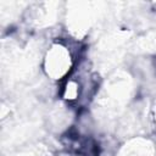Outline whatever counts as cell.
<instances>
[{
	"label": "cell",
	"mask_w": 156,
	"mask_h": 156,
	"mask_svg": "<svg viewBox=\"0 0 156 156\" xmlns=\"http://www.w3.org/2000/svg\"><path fill=\"white\" fill-rule=\"evenodd\" d=\"M78 65L79 50L74 49L68 39L57 38L51 40L43 55V72L56 83H62L68 78Z\"/></svg>",
	"instance_id": "obj_1"
}]
</instances>
